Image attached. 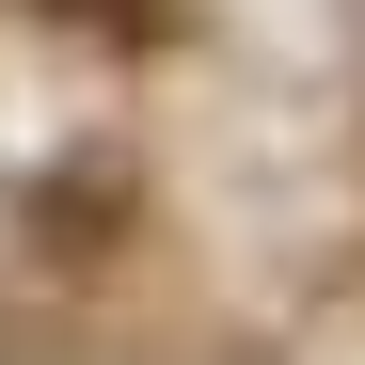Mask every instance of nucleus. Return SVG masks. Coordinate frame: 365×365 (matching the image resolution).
I'll return each mask as SVG.
<instances>
[{
    "label": "nucleus",
    "mask_w": 365,
    "mask_h": 365,
    "mask_svg": "<svg viewBox=\"0 0 365 365\" xmlns=\"http://www.w3.org/2000/svg\"><path fill=\"white\" fill-rule=\"evenodd\" d=\"M111 222H128V191L111 175H64L48 191V255H111Z\"/></svg>",
    "instance_id": "1"
}]
</instances>
